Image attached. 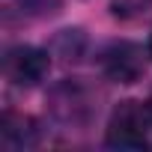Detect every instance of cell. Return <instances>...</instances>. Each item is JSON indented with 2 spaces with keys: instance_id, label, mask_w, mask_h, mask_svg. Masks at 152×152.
Listing matches in <instances>:
<instances>
[{
  "instance_id": "cell-6",
  "label": "cell",
  "mask_w": 152,
  "mask_h": 152,
  "mask_svg": "<svg viewBox=\"0 0 152 152\" xmlns=\"http://www.w3.org/2000/svg\"><path fill=\"white\" fill-rule=\"evenodd\" d=\"M149 54H152V33H149Z\"/></svg>"
},
{
  "instance_id": "cell-3",
  "label": "cell",
  "mask_w": 152,
  "mask_h": 152,
  "mask_svg": "<svg viewBox=\"0 0 152 152\" xmlns=\"http://www.w3.org/2000/svg\"><path fill=\"white\" fill-rule=\"evenodd\" d=\"M104 75L116 84H134L143 75V51L131 42H116L104 51L102 57Z\"/></svg>"
},
{
  "instance_id": "cell-1",
  "label": "cell",
  "mask_w": 152,
  "mask_h": 152,
  "mask_svg": "<svg viewBox=\"0 0 152 152\" xmlns=\"http://www.w3.org/2000/svg\"><path fill=\"white\" fill-rule=\"evenodd\" d=\"M149 128H152L149 104L119 102L107 119V143L116 149H140V146H146Z\"/></svg>"
},
{
  "instance_id": "cell-4",
  "label": "cell",
  "mask_w": 152,
  "mask_h": 152,
  "mask_svg": "<svg viewBox=\"0 0 152 152\" xmlns=\"http://www.w3.org/2000/svg\"><path fill=\"white\" fill-rule=\"evenodd\" d=\"M33 122L27 116H18V113H6L3 119V140L9 146H24V143H33Z\"/></svg>"
},
{
  "instance_id": "cell-2",
  "label": "cell",
  "mask_w": 152,
  "mask_h": 152,
  "mask_svg": "<svg viewBox=\"0 0 152 152\" xmlns=\"http://www.w3.org/2000/svg\"><path fill=\"white\" fill-rule=\"evenodd\" d=\"M3 69H6V78H9L12 84H18V87H33V84H39L45 75H48L51 60H48V54H45L42 48L18 45V48H12V51L6 54Z\"/></svg>"
},
{
  "instance_id": "cell-5",
  "label": "cell",
  "mask_w": 152,
  "mask_h": 152,
  "mask_svg": "<svg viewBox=\"0 0 152 152\" xmlns=\"http://www.w3.org/2000/svg\"><path fill=\"white\" fill-rule=\"evenodd\" d=\"M24 9H36V12H54L60 6V0H21Z\"/></svg>"
}]
</instances>
